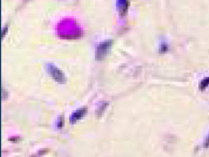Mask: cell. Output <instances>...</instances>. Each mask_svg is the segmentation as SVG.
<instances>
[{
  "instance_id": "obj_1",
  "label": "cell",
  "mask_w": 209,
  "mask_h": 157,
  "mask_svg": "<svg viewBox=\"0 0 209 157\" xmlns=\"http://www.w3.org/2000/svg\"><path fill=\"white\" fill-rule=\"evenodd\" d=\"M86 110L85 108H80L72 113L69 117V122L71 124H74L77 121L82 118L86 113Z\"/></svg>"
},
{
  "instance_id": "obj_2",
  "label": "cell",
  "mask_w": 209,
  "mask_h": 157,
  "mask_svg": "<svg viewBox=\"0 0 209 157\" xmlns=\"http://www.w3.org/2000/svg\"><path fill=\"white\" fill-rule=\"evenodd\" d=\"M62 122H63L62 119L61 118V117H60V119H59V121L58 122V127H61L62 126V124H63Z\"/></svg>"
}]
</instances>
